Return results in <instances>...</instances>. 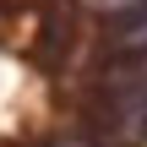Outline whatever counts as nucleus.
Segmentation results:
<instances>
[{
  "label": "nucleus",
  "instance_id": "f257e3e1",
  "mask_svg": "<svg viewBox=\"0 0 147 147\" xmlns=\"http://www.w3.org/2000/svg\"><path fill=\"white\" fill-rule=\"evenodd\" d=\"M115 55H147V0L115 16Z\"/></svg>",
  "mask_w": 147,
  "mask_h": 147
},
{
  "label": "nucleus",
  "instance_id": "f03ea898",
  "mask_svg": "<svg viewBox=\"0 0 147 147\" xmlns=\"http://www.w3.org/2000/svg\"><path fill=\"white\" fill-rule=\"evenodd\" d=\"M60 147H98V142H87V136H71V142H60Z\"/></svg>",
  "mask_w": 147,
  "mask_h": 147
}]
</instances>
